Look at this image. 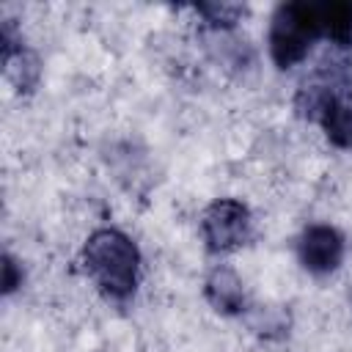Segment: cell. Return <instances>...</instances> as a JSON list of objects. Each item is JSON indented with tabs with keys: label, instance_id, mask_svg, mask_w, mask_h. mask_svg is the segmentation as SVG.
<instances>
[{
	"label": "cell",
	"instance_id": "cell-4",
	"mask_svg": "<svg viewBox=\"0 0 352 352\" xmlns=\"http://www.w3.org/2000/svg\"><path fill=\"white\" fill-rule=\"evenodd\" d=\"M344 250H346L344 234L327 223L308 226L297 239V258H300L302 270H308L311 275H319V278L330 275L341 267Z\"/></svg>",
	"mask_w": 352,
	"mask_h": 352
},
{
	"label": "cell",
	"instance_id": "cell-1",
	"mask_svg": "<svg viewBox=\"0 0 352 352\" xmlns=\"http://www.w3.org/2000/svg\"><path fill=\"white\" fill-rule=\"evenodd\" d=\"M80 264L94 286L113 302L135 297L140 283V250L135 239L118 228L94 231L80 253Z\"/></svg>",
	"mask_w": 352,
	"mask_h": 352
},
{
	"label": "cell",
	"instance_id": "cell-3",
	"mask_svg": "<svg viewBox=\"0 0 352 352\" xmlns=\"http://www.w3.org/2000/svg\"><path fill=\"white\" fill-rule=\"evenodd\" d=\"M198 228H201V236L212 253H231L250 239L253 217L242 201L217 198L204 209Z\"/></svg>",
	"mask_w": 352,
	"mask_h": 352
},
{
	"label": "cell",
	"instance_id": "cell-2",
	"mask_svg": "<svg viewBox=\"0 0 352 352\" xmlns=\"http://www.w3.org/2000/svg\"><path fill=\"white\" fill-rule=\"evenodd\" d=\"M322 38L319 3H283L270 19V58L278 69L302 63L311 47Z\"/></svg>",
	"mask_w": 352,
	"mask_h": 352
},
{
	"label": "cell",
	"instance_id": "cell-5",
	"mask_svg": "<svg viewBox=\"0 0 352 352\" xmlns=\"http://www.w3.org/2000/svg\"><path fill=\"white\" fill-rule=\"evenodd\" d=\"M206 302L223 316H242L248 311V297L239 275L231 267H214L204 280Z\"/></svg>",
	"mask_w": 352,
	"mask_h": 352
},
{
	"label": "cell",
	"instance_id": "cell-8",
	"mask_svg": "<svg viewBox=\"0 0 352 352\" xmlns=\"http://www.w3.org/2000/svg\"><path fill=\"white\" fill-rule=\"evenodd\" d=\"M22 286V267L14 261V256H3V292L11 294L14 289Z\"/></svg>",
	"mask_w": 352,
	"mask_h": 352
},
{
	"label": "cell",
	"instance_id": "cell-7",
	"mask_svg": "<svg viewBox=\"0 0 352 352\" xmlns=\"http://www.w3.org/2000/svg\"><path fill=\"white\" fill-rule=\"evenodd\" d=\"M250 327L256 330V333H261V336H272V330H286V324H289V319H283V314L278 311V308H253V314H250Z\"/></svg>",
	"mask_w": 352,
	"mask_h": 352
},
{
	"label": "cell",
	"instance_id": "cell-6",
	"mask_svg": "<svg viewBox=\"0 0 352 352\" xmlns=\"http://www.w3.org/2000/svg\"><path fill=\"white\" fill-rule=\"evenodd\" d=\"M195 11L206 19V25L214 33H228L234 30L239 14H245L242 6H226V3H209V6H195Z\"/></svg>",
	"mask_w": 352,
	"mask_h": 352
}]
</instances>
